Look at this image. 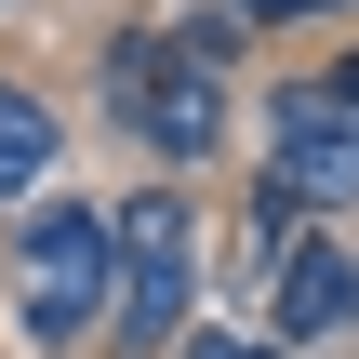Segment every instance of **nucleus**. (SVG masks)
I'll use <instances>...</instances> for the list:
<instances>
[{
    "mask_svg": "<svg viewBox=\"0 0 359 359\" xmlns=\"http://www.w3.org/2000/svg\"><path fill=\"white\" fill-rule=\"evenodd\" d=\"M107 93H120V120H133L160 160H200L213 120H226V80H213L200 40H120V53H107Z\"/></svg>",
    "mask_w": 359,
    "mask_h": 359,
    "instance_id": "f257e3e1",
    "label": "nucleus"
},
{
    "mask_svg": "<svg viewBox=\"0 0 359 359\" xmlns=\"http://www.w3.org/2000/svg\"><path fill=\"white\" fill-rule=\"evenodd\" d=\"M13 293H27V333H40V346L93 333V306H107V213L53 200V213L27 226V253H13Z\"/></svg>",
    "mask_w": 359,
    "mask_h": 359,
    "instance_id": "f03ea898",
    "label": "nucleus"
},
{
    "mask_svg": "<svg viewBox=\"0 0 359 359\" xmlns=\"http://www.w3.org/2000/svg\"><path fill=\"white\" fill-rule=\"evenodd\" d=\"M107 293H120V333L160 346L187 320V200H133L107 226Z\"/></svg>",
    "mask_w": 359,
    "mask_h": 359,
    "instance_id": "7ed1b4c3",
    "label": "nucleus"
},
{
    "mask_svg": "<svg viewBox=\"0 0 359 359\" xmlns=\"http://www.w3.org/2000/svg\"><path fill=\"white\" fill-rule=\"evenodd\" d=\"M266 173H280V200H359V107L293 93V107H280V147H266Z\"/></svg>",
    "mask_w": 359,
    "mask_h": 359,
    "instance_id": "20e7f679",
    "label": "nucleus"
},
{
    "mask_svg": "<svg viewBox=\"0 0 359 359\" xmlns=\"http://www.w3.org/2000/svg\"><path fill=\"white\" fill-rule=\"evenodd\" d=\"M346 320H359V253L346 240H306L280 266V333H346Z\"/></svg>",
    "mask_w": 359,
    "mask_h": 359,
    "instance_id": "39448f33",
    "label": "nucleus"
},
{
    "mask_svg": "<svg viewBox=\"0 0 359 359\" xmlns=\"http://www.w3.org/2000/svg\"><path fill=\"white\" fill-rule=\"evenodd\" d=\"M27 173H53V107L0 80V187H27Z\"/></svg>",
    "mask_w": 359,
    "mask_h": 359,
    "instance_id": "423d86ee",
    "label": "nucleus"
},
{
    "mask_svg": "<svg viewBox=\"0 0 359 359\" xmlns=\"http://www.w3.org/2000/svg\"><path fill=\"white\" fill-rule=\"evenodd\" d=\"M306 93H320V107H359V53L333 67V80H306Z\"/></svg>",
    "mask_w": 359,
    "mask_h": 359,
    "instance_id": "0eeeda50",
    "label": "nucleus"
},
{
    "mask_svg": "<svg viewBox=\"0 0 359 359\" xmlns=\"http://www.w3.org/2000/svg\"><path fill=\"white\" fill-rule=\"evenodd\" d=\"M187 359H280V346H240V333H200Z\"/></svg>",
    "mask_w": 359,
    "mask_h": 359,
    "instance_id": "6e6552de",
    "label": "nucleus"
},
{
    "mask_svg": "<svg viewBox=\"0 0 359 359\" xmlns=\"http://www.w3.org/2000/svg\"><path fill=\"white\" fill-rule=\"evenodd\" d=\"M240 13H333V0H240Z\"/></svg>",
    "mask_w": 359,
    "mask_h": 359,
    "instance_id": "1a4fd4ad",
    "label": "nucleus"
},
{
    "mask_svg": "<svg viewBox=\"0 0 359 359\" xmlns=\"http://www.w3.org/2000/svg\"><path fill=\"white\" fill-rule=\"evenodd\" d=\"M0 13H13V0H0Z\"/></svg>",
    "mask_w": 359,
    "mask_h": 359,
    "instance_id": "9d476101",
    "label": "nucleus"
}]
</instances>
